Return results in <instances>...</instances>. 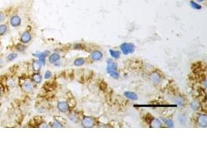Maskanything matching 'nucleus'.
I'll use <instances>...</instances> for the list:
<instances>
[{
	"instance_id": "obj_21",
	"label": "nucleus",
	"mask_w": 207,
	"mask_h": 155,
	"mask_svg": "<svg viewBox=\"0 0 207 155\" xmlns=\"http://www.w3.org/2000/svg\"><path fill=\"white\" fill-rule=\"evenodd\" d=\"M68 103V107L70 108H74L75 107V106H76V101H75V98H69L68 103Z\"/></svg>"
},
{
	"instance_id": "obj_11",
	"label": "nucleus",
	"mask_w": 207,
	"mask_h": 155,
	"mask_svg": "<svg viewBox=\"0 0 207 155\" xmlns=\"http://www.w3.org/2000/svg\"><path fill=\"white\" fill-rule=\"evenodd\" d=\"M23 90L26 91V92H31V91L33 90V89H34L32 82L30 81H24V83L23 84Z\"/></svg>"
},
{
	"instance_id": "obj_29",
	"label": "nucleus",
	"mask_w": 207,
	"mask_h": 155,
	"mask_svg": "<svg viewBox=\"0 0 207 155\" xmlns=\"http://www.w3.org/2000/svg\"><path fill=\"white\" fill-rule=\"evenodd\" d=\"M51 75H52V74H51V72L50 71H47L46 72H45V75H44V78H46V79H48V78H50L51 77Z\"/></svg>"
},
{
	"instance_id": "obj_15",
	"label": "nucleus",
	"mask_w": 207,
	"mask_h": 155,
	"mask_svg": "<svg viewBox=\"0 0 207 155\" xmlns=\"http://www.w3.org/2000/svg\"><path fill=\"white\" fill-rule=\"evenodd\" d=\"M32 80L34 81V82L36 83V84H39V83L41 82L42 81V76L40 75V74H38V73H36V74L33 75Z\"/></svg>"
},
{
	"instance_id": "obj_32",
	"label": "nucleus",
	"mask_w": 207,
	"mask_h": 155,
	"mask_svg": "<svg viewBox=\"0 0 207 155\" xmlns=\"http://www.w3.org/2000/svg\"><path fill=\"white\" fill-rule=\"evenodd\" d=\"M0 95H1V89H0Z\"/></svg>"
},
{
	"instance_id": "obj_3",
	"label": "nucleus",
	"mask_w": 207,
	"mask_h": 155,
	"mask_svg": "<svg viewBox=\"0 0 207 155\" xmlns=\"http://www.w3.org/2000/svg\"><path fill=\"white\" fill-rule=\"evenodd\" d=\"M81 125L84 127H92L95 125V120L92 117L85 116L81 120Z\"/></svg>"
},
{
	"instance_id": "obj_16",
	"label": "nucleus",
	"mask_w": 207,
	"mask_h": 155,
	"mask_svg": "<svg viewBox=\"0 0 207 155\" xmlns=\"http://www.w3.org/2000/svg\"><path fill=\"white\" fill-rule=\"evenodd\" d=\"M190 6L192 9H196V10H200V9H202L201 5H200L197 2L193 1V0L190 1Z\"/></svg>"
},
{
	"instance_id": "obj_24",
	"label": "nucleus",
	"mask_w": 207,
	"mask_h": 155,
	"mask_svg": "<svg viewBox=\"0 0 207 155\" xmlns=\"http://www.w3.org/2000/svg\"><path fill=\"white\" fill-rule=\"evenodd\" d=\"M17 57V54H15V53H12V54H9L7 57V60L9 62H12V61L15 60L16 58Z\"/></svg>"
},
{
	"instance_id": "obj_14",
	"label": "nucleus",
	"mask_w": 207,
	"mask_h": 155,
	"mask_svg": "<svg viewBox=\"0 0 207 155\" xmlns=\"http://www.w3.org/2000/svg\"><path fill=\"white\" fill-rule=\"evenodd\" d=\"M41 66L42 65L40 63L39 61H34V62H33L32 64V68L35 72H38V71H40V68H41Z\"/></svg>"
},
{
	"instance_id": "obj_6",
	"label": "nucleus",
	"mask_w": 207,
	"mask_h": 155,
	"mask_svg": "<svg viewBox=\"0 0 207 155\" xmlns=\"http://www.w3.org/2000/svg\"><path fill=\"white\" fill-rule=\"evenodd\" d=\"M31 39H32V37H31L30 33L24 32L20 37V41L23 43H27L30 41Z\"/></svg>"
},
{
	"instance_id": "obj_5",
	"label": "nucleus",
	"mask_w": 207,
	"mask_h": 155,
	"mask_svg": "<svg viewBox=\"0 0 207 155\" xmlns=\"http://www.w3.org/2000/svg\"><path fill=\"white\" fill-rule=\"evenodd\" d=\"M10 25L13 27H17V26H20L21 24V18L19 16L15 15L12 16L10 18Z\"/></svg>"
},
{
	"instance_id": "obj_2",
	"label": "nucleus",
	"mask_w": 207,
	"mask_h": 155,
	"mask_svg": "<svg viewBox=\"0 0 207 155\" xmlns=\"http://www.w3.org/2000/svg\"><path fill=\"white\" fill-rule=\"evenodd\" d=\"M122 53L125 55L129 54H132L135 51V45L131 43H123L120 46Z\"/></svg>"
},
{
	"instance_id": "obj_13",
	"label": "nucleus",
	"mask_w": 207,
	"mask_h": 155,
	"mask_svg": "<svg viewBox=\"0 0 207 155\" xmlns=\"http://www.w3.org/2000/svg\"><path fill=\"white\" fill-rule=\"evenodd\" d=\"M124 96L126 97L127 98H129V99L134 100V101H135V100L137 99V94H135L134 92H124Z\"/></svg>"
},
{
	"instance_id": "obj_25",
	"label": "nucleus",
	"mask_w": 207,
	"mask_h": 155,
	"mask_svg": "<svg viewBox=\"0 0 207 155\" xmlns=\"http://www.w3.org/2000/svg\"><path fill=\"white\" fill-rule=\"evenodd\" d=\"M178 120H179L180 123L182 125H185L186 123V117L184 115H180L178 116Z\"/></svg>"
},
{
	"instance_id": "obj_7",
	"label": "nucleus",
	"mask_w": 207,
	"mask_h": 155,
	"mask_svg": "<svg viewBox=\"0 0 207 155\" xmlns=\"http://www.w3.org/2000/svg\"><path fill=\"white\" fill-rule=\"evenodd\" d=\"M103 53L100 51H94L91 54V58L95 62H99L103 58Z\"/></svg>"
},
{
	"instance_id": "obj_26",
	"label": "nucleus",
	"mask_w": 207,
	"mask_h": 155,
	"mask_svg": "<svg viewBox=\"0 0 207 155\" xmlns=\"http://www.w3.org/2000/svg\"><path fill=\"white\" fill-rule=\"evenodd\" d=\"M16 49L18 50L19 51H23L25 49H26V46L23 44H21V43H20V44H17Z\"/></svg>"
},
{
	"instance_id": "obj_23",
	"label": "nucleus",
	"mask_w": 207,
	"mask_h": 155,
	"mask_svg": "<svg viewBox=\"0 0 207 155\" xmlns=\"http://www.w3.org/2000/svg\"><path fill=\"white\" fill-rule=\"evenodd\" d=\"M162 120L166 126H169V127H173L174 126V123L172 121V120H167V119H165V118H162Z\"/></svg>"
},
{
	"instance_id": "obj_8",
	"label": "nucleus",
	"mask_w": 207,
	"mask_h": 155,
	"mask_svg": "<svg viewBox=\"0 0 207 155\" xmlns=\"http://www.w3.org/2000/svg\"><path fill=\"white\" fill-rule=\"evenodd\" d=\"M68 106L66 102H59L58 103V109L62 112H67L68 111Z\"/></svg>"
},
{
	"instance_id": "obj_19",
	"label": "nucleus",
	"mask_w": 207,
	"mask_h": 155,
	"mask_svg": "<svg viewBox=\"0 0 207 155\" xmlns=\"http://www.w3.org/2000/svg\"><path fill=\"white\" fill-rule=\"evenodd\" d=\"M150 126H153V127H161V123L159 120H157V119L154 118L153 120H152L151 123H150Z\"/></svg>"
},
{
	"instance_id": "obj_22",
	"label": "nucleus",
	"mask_w": 207,
	"mask_h": 155,
	"mask_svg": "<svg viewBox=\"0 0 207 155\" xmlns=\"http://www.w3.org/2000/svg\"><path fill=\"white\" fill-rule=\"evenodd\" d=\"M7 31V26L6 24L0 25V36H3Z\"/></svg>"
},
{
	"instance_id": "obj_1",
	"label": "nucleus",
	"mask_w": 207,
	"mask_h": 155,
	"mask_svg": "<svg viewBox=\"0 0 207 155\" xmlns=\"http://www.w3.org/2000/svg\"><path fill=\"white\" fill-rule=\"evenodd\" d=\"M117 65L116 63H114L111 59H108L107 60V68H106V71L107 73L111 76L113 78H116L117 79L120 77V74L117 71Z\"/></svg>"
},
{
	"instance_id": "obj_31",
	"label": "nucleus",
	"mask_w": 207,
	"mask_h": 155,
	"mask_svg": "<svg viewBox=\"0 0 207 155\" xmlns=\"http://www.w3.org/2000/svg\"><path fill=\"white\" fill-rule=\"evenodd\" d=\"M196 1L197 2H205L206 0H196Z\"/></svg>"
},
{
	"instance_id": "obj_9",
	"label": "nucleus",
	"mask_w": 207,
	"mask_h": 155,
	"mask_svg": "<svg viewBox=\"0 0 207 155\" xmlns=\"http://www.w3.org/2000/svg\"><path fill=\"white\" fill-rule=\"evenodd\" d=\"M199 125L202 127H206L207 125V117L206 115H200L198 118Z\"/></svg>"
},
{
	"instance_id": "obj_10",
	"label": "nucleus",
	"mask_w": 207,
	"mask_h": 155,
	"mask_svg": "<svg viewBox=\"0 0 207 155\" xmlns=\"http://www.w3.org/2000/svg\"><path fill=\"white\" fill-rule=\"evenodd\" d=\"M60 59L61 56L58 54H57V53H54L49 57V62L51 64H55L58 61H60Z\"/></svg>"
},
{
	"instance_id": "obj_18",
	"label": "nucleus",
	"mask_w": 207,
	"mask_h": 155,
	"mask_svg": "<svg viewBox=\"0 0 207 155\" xmlns=\"http://www.w3.org/2000/svg\"><path fill=\"white\" fill-rule=\"evenodd\" d=\"M190 106H191V108H192V109H193V110L197 111V110H199V109H200V103H199V102L197 101V100H195V101H193L192 103H191Z\"/></svg>"
},
{
	"instance_id": "obj_4",
	"label": "nucleus",
	"mask_w": 207,
	"mask_h": 155,
	"mask_svg": "<svg viewBox=\"0 0 207 155\" xmlns=\"http://www.w3.org/2000/svg\"><path fill=\"white\" fill-rule=\"evenodd\" d=\"M49 54V51H44V52H40V53H37V54H34V56L35 57H37L39 58V62L42 65H45V58H46L47 56Z\"/></svg>"
},
{
	"instance_id": "obj_30",
	"label": "nucleus",
	"mask_w": 207,
	"mask_h": 155,
	"mask_svg": "<svg viewBox=\"0 0 207 155\" xmlns=\"http://www.w3.org/2000/svg\"><path fill=\"white\" fill-rule=\"evenodd\" d=\"M5 19H6V17H5L4 13L2 12H0V23H2V22H4Z\"/></svg>"
},
{
	"instance_id": "obj_28",
	"label": "nucleus",
	"mask_w": 207,
	"mask_h": 155,
	"mask_svg": "<svg viewBox=\"0 0 207 155\" xmlns=\"http://www.w3.org/2000/svg\"><path fill=\"white\" fill-rule=\"evenodd\" d=\"M69 118H70V120H71V121H73V122H76L77 120H78L76 115H75L74 113L70 114V115H69Z\"/></svg>"
},
{
	"instance_id": "obj_20",
	"label": "nucleus",
	"mask_w": 207,
	"mask_h": 155,
	"mask_svg": "<svg viewBox=\"0 0 207 155\" xmlns=\"http://www.w3.org/2000/svg\"><path fill=\"white\" fill-rule=\"evenodd\" d=\"M85 63V59L84 58H77L75 59V61L74 62V65L75 66H81V65H84Z\"/></svg>"
},
{
	"instance_id": "obj_27",
	"label": "nucleus",
	"mask_w": 207,
	"mask_h": 155,
	"mask_svg": "<svg viewBox=\"0 0 207 155\" xmlns=\"http://www.w3.org/2000/svg\"><path fill=\"white\" fill-rule=\"evenodd\" d=\"M175 102L177 103V104L178 105V106H183L184 105V102H183V100L182 99V98H177L175 99Z\"/></svg>"
},
{
	"instance_id": "obj_12",
	"label": "nucleus",
	"mask_w": 207,
	"mask_h": 155,
	"mask_svg": "<svg viewBox=\"0 0 207 155\" xmlns=\"http://www.w3.org/2000/svg\"><path fill=\"white\" fill-rule=\"evenodd\" d=\"M150 80H151L154 84H158V83L161 81V78L159 74H158L157 72H154L152 73L151 75H150Z\"/></svg>"
},
{
	"instance_id": "obj_17",
	"label": "nucleus",
	"mask_w": 207,
	"mask_h": 155,
	"mask_svg": "<svg viewBox=\"0 0 207 155\" xmlns=\"http://www.w3.org/2000/svg\"><path fill=\"white\" fill-rule=\"evenodd\" d=\"M109 54L111 57L114 59H118L120 56V51H114V50H109Z\"/></svg>"
}]
</instances>
